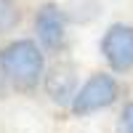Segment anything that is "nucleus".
Here are the masks:
<instances>
[{"mask_svg":"<svg viewBox=\"0 0 133 133\" xmlns=\"http://www.w3.org/2000/svg\"><path fill=\"white\" fill-rule=\"evenodd\" d=\"M0 72L16 91H35L45 75L43 51L32 40H14L0 48Z\"/></svg>","mask_w":133,"mask_h":133,"instance_id":"nucleus-1","label":"nucleus"},{"mask_svg":"<svg viewBox=\"0 0 133 133\" xmlns=\"http://www.w3.org/2000/svg\"><path fill=\"white\" fill-rule=\"evenodd\" d=\"M117 80L112 75H93L72 98V112L75 115H91L98 109H107L117 98Z\"/></svg>","mask_w":133,"mask_h":133,"instance_id":"nucleus-2","label":"nucleus"},{"mask_svg":"<svg viewBox=\"0 0 133 133\" xmlns=\"http://www.w3.org/2000/svg\"><path fill=\"white\" fill-rule=\"evenodd\" d=\"M101 53L112 69H117V72L130 69L133 66V27L112 24L101 40Z\"/></svg>","mask_w":133,"mask_h":133,"instance_id":"nucleus-3","label":"nucleus"},{"mask_svg":"<svg viewBox=\"0 0 133 133\" xmlns=\"http://www.w3.org/2000/svg\"><path fill=\"white\" fill-rule=\"evenodd\" d=\"M35 32H37V40L43 43V48L48 51H59L64 45V32H66V19L61 14L59 5H43L35 16Z\"/></svg>","mask_w":133,"mask_h":133,"instance_id":"nucleus-4","label":"nucleus"},{"mask_svg":"<svg viewBox=\"0 0 133 133\" xmlns=\"http://www.w3.org/2000/svg\"><path fill=\"white\" fill-rule=\"evenodd\" d=\"M45 88L56 101H69V96L75 98V75H72V69H66V66L51 69L48 80H45Z\"/></svg>","mask_w":133,"mask_h":133,"instance_id":"nucleus-5","label":"nucleus"},{"mask_svg":"<svg viewBox=\"0 0 133 133\" xmlns=\"http://www.w3.org/2000/svg\"><path fill=\"white\" fill-rule=\"evenodd\" d=\"M19 24V5L14 0H0V35Z\"/></svg>","mask_w":133,"mask_h":133,"instance_id":"nucleus-6","label":"nucleus"},{"mask_svg":"<svg viewBox=\"0 0 133 133\" xmlns=\"http://www.w3.org/2000/svg\"><path fill=\"white\" fill-rule=\"evenodd\" d=\"M120 133H133V101L125 104L123 115H120Z\"/></svg>","mask_w":133,"mask_h":133,"instance_id":"nucleus-7","label":"nucleus"}]
</instances>
